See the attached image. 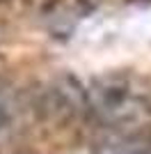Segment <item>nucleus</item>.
Masks as SVG:
<instances>
[{
	"instance_id": "obj_1",
	"label": "nucleus",
	"mask_w": 151,
	"mask_h": 154,
	"mask_svg": "<svg viewBox=\"0 0 151 154\" xmlns=\"http://www.w3.org/2000/svg\"><path fill=\"white\" fill-rule=\"evenodd\" d=\"M37 110H39V115H44V117H55V115H62V113L73 115V103L60 90H48L39 97Z\"/></svg>"
},
{
	"instance_id": "obj_2",
	"label": "nucleus",
	"mask_w": 151,
	"mask_h": 154,
	"mask_svg": "<svg viewBox=\"0 0 151 154\" xmlns=\"http://www.w3.org/2000/svg\"><path fill=\"white\" fill-rule=\"evenodd\" d=\"M103 97H105L108 103H112V106H117V103H121L126 99V88L124 85H114V88H108L105 92H103Z\"/></svg>"
},
{
	"instance_id": "obj_3",
	"label": "nucleus",
	"mask_w": 151,
	"mask_h": 154,
	"mask_svg": "<svg viewBox=\"0 0 151 154\" xmlns=\"http://www.w3.org/2000/svg\"><path fill=\"white\" fill-rule=\"evenodd\" d=\"M7 122H9V113H7V108L0 103V129L7 127Z\"/></svg>"
},
{
	"instance_id": "obj_4",
	"label": "nucleus",
	"mask_w": 151,
	"mask_h": 154,
	"mask_svg": "<svg viewBox=\"0 0 151 154\" xmlns=\"http://www.w3.org/2000/svg\"><path fill=\"white\" fill-rule=\"evenodd\" d=\"M128 154H149V152H147V149H144V152H140V149H135V152H128Z\"/></svg>"
},
{
	"instance_id": "obj_5",
	"label": "nucleus",
	"mask_w": 151,
	"mask_h": 154,
	"mask_svg": "<svg viewBox=\"0 0 151 154\" xmlns=\"http://www.w3.org/2000/svg\"><path fill=\"white\" fill-rule=\"evenodd\" d=\"M0 39H2V35H0Z\"/></svg>"
},
{
	"instance_id": "obj_6",
	"label": "nucleus",
	"mask_w": 151,
	"mask_h": 154,
	"mask_svg": "<svg viewBox=\"0 0 151 154\" xmlns=\"http://www.w3.org/2000/svg\"><path fill=\"white\" fill-rule=\"evenodd\" d=\"M131 2H133V0H131Z\"/></svg>"
}]
</instances>
